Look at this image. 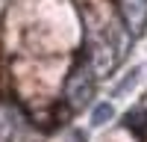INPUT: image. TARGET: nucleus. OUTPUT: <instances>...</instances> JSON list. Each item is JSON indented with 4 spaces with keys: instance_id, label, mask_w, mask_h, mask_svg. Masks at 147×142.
Instances as JSON below:
<instances>
[{
    "instance_id": "39448f33",
    "label": "nucleus",
    "mask_w": 147,
    "mask_h": 142,
    "mask_svg": "<svg viewBox=\"0 0 147 142\" xmlns=\"http://www.w3.org/2000/svg\"><path fill=\"white\" fill-rule=\"evenodd\" d=\"M136 80H138V71H132V74H129V77H127V80H124V83H121V86L115 89V95H121L124 89H132V83H136Z\"/></svg>"
},
{
    "instance_id": "f257e3e1",
    "label": "nucleus",
    "mask_w": 147,
    "mask_h": 142,
    "mask_svg": "<svg viewBox=\"0 0 147 142\" xmlns=\"http://www.w3.org/2000/svg\"><path fill=\"white\" fill-rule=\"evenodd\" d=\"M91 95H94V71L88 62H80L65 83V98L74 110H80V106H85L91 101Z\"/></svg>"
},
{
    "instance_id": "7ed1b4c3",
    "label": "nucleus",
    "mask_w": 147,
    "mask_h": 142,
    "mask_svg": "<svg viewBox=\"0 0 147 142\" xmlns=\"http://www.w3.org/2000/svg\"><path fill=\"white\" fill-rule=\"evenodd\" d=\"M12 115H15V110L0 104V139H9L12 133H15V124L18 122H12Z\"/></svg>"
},
{
    "instance_id": "20e7f679",
    "label": "nucleus",
    "mask_w": 147,
    "mask_h": 142,
    "mask_svg": "<svg viewBox=\"0 0 147 142\" xmlns=\"http://www.w3.org/2000/svg\"><path fill=\"white\" fill-rule=\"evenodd\" d=\"M112 115H115L112 104H97V106H94V113H91V124H106Z\"/></svg>"
},
{
    "instance_id": "f03ea898",
    "label": "nucleus",
    "mask_w": 147,
    "mask_h": 142,
    "mask_svg": "<svg viewBox=\"0 0 147 142\" xmlns=\"http://www.w3.org/2000/svg\"><path fill=\"white\" fill-rule=\"evenodd\" d=\"M121 12L127 18V27L132 33H141L144 30V21H147V0H124L121 3Z\"/></svg>"
}]
</instances>
